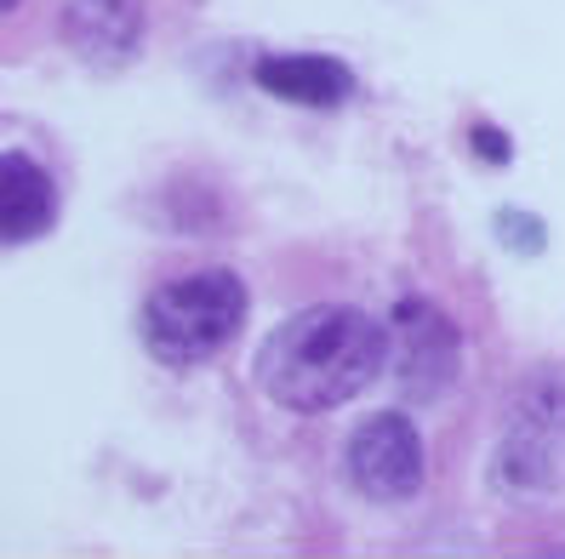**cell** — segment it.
<instances>
[{"instance_id": "cell-7", "label": "cell", "mask_w": 565, "mask_h": 559, "mask_svg": "<svg viewBox=\"0 0 565 559\" xmlns=\"http://www.w3.org/2000/svg\"><path fill=\"white\" fill-rule=\"evenodd\" d=\"M63 35H70V46L86 63L115 69V63H126L143 41V0H70Z\"/></svg>"}, {"instance_id": "cell-3", "label": "cell", "mask_w": 565, "mask_h": 559, "mask_svg": "<svg viewBox=\"0 0 565 559\" xmlns=\"http://www.w3.org/2000/svg\"><path fill=\"white\" fill-rule=\"evenodd\" d=\"M343 474L365 503H406L428 480V451L406 411H372L343 445Z\"/></svg>"}, {"instance_id": "cell-4", "label": "cell", "mask_w": 565, "mask_h": 559, "mask_svg": "<svg viewBox=\"0 0 565 559\" xmlns=\"http://www.w3.org/2000/svg\"><path fill=\"white\" fill-rule=\"evenodd\" d=\"M388 372L406 400H440L462 372V332L428 298H401L388 309Z\"/></svg>"}, {"instance_id": "cell-6", "label": "cell", "mask_w": 565, "mask_h": 559, "mask_svg": "<svg viewBox=\"0 0 565 559\" xmlns=\"http://www.w3.org/2000/svg\"><path fill=\"white\" fill-rule=\"evenodd\" d=\"M57 223V183L41 160H29L23 149L0 154V240L12 251L52 235Z\"/></svg>"}, {"instance_id": "cell-1", "label": "cell", "mask_w": 565, "mask_h": 559, "mask_svg": "<svg viewBox=\"0 0 565 559\" xmlns=\"http://www.w3.org/2000/svg\"><path fill=\"white\" fill-rule=\"evenodd\" d=\"M252 372L280 411L326 417L388 372V320L360 303H309L275 325Z\"/></svg>"}, {"instance_id": "cell-8", "label": "cell", "mask_w": 565, "mask_h": 559, "mask_svg": "<svg viewBox=\"0 0 565 559\" xmlns=\"http://www.w3.org/2000/svg\"><path fill=\"white\" fill-rule=\"evenodd\" d=\"M469 143L486 149L491 166H503V160H509V138H503V131H491V126H475V131H469Z\"/></svg>"}, {"instance_id": "cell-5", "label": "cell", "mask_w": 565, "mask_h": 559, "mask_svg": "<svg viewBox=\"0 0 565 559\" xmlns=\"http://www.w3.org/2000/svg\"><path fill=\"white\" fill-rule=\"evenodd\" d=\"M252 80L297 109H343L354 97V69L331 52H263L252 63Z\"/></svg>"}, {"instance_id": "cell-2", "label": "cell", "mask_w": 565, "mask_h": 559, "mask_svg": "<svg viewBox=\"0 0 565 559\" xmlns=\"http://www.w3.org/2000/svg\"><path fill=\"white\" fill-rule=\"evenodd\" d=\"M252 314V291L235 269H189L160 280L143 309H138V337L143 348L172 372H194L246 332Z\"/></svg>"}, {"instance_id": "cell-9", "label": "cell", "mask_w": 565, "mask_h": 559, "mask_svg": "<svg viewBox=\"0 0 565 559\" xmlns=\"http://www.w3.org/2000/svg\"><path fill=\"white\" fill-rule=\"evenodd\" d=\"M0 7H7V12H18V0H0Z\"/></svg>"}]
</instances>
